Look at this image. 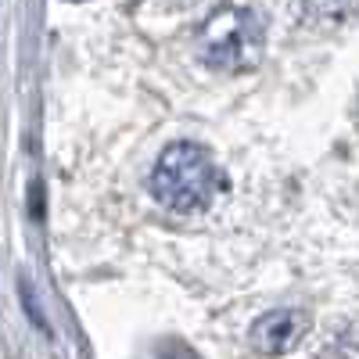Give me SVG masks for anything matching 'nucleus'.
Wrapping results in <instances>:
<instances>
[{
  "label": "nucleus",
  "mask_w": 359,
  "mask_h": 359,
  "mask_svg": "<svg viewBox=\"0 0 359 359\" xmlns=\"http://www.w3.org/2000/svg\"><path fill=\"white\" fill-rule=\"evenodd\" d=\"M147 191L169 212H180V216L198 212V208L212 205L219 191V169L201 144L176 140L162 147V155L155 158L151 176H147Z\"/></svg>",
  "instance_id": "obj_1"
},
{
  "label": "nucleus",
  "mask_w": 359,
  "mask_h": 359,
  "mask_svg": "<svg viewBox=\"0 0 359 359\" xmlns=\"http://www.w3.org/2000/svg\"><path fill=\"white\" fill-rule=\"evenodd\" d=\"M198 57L208 69L245 72L262 57V22L252 8H219L198 33Z\"/></svg>",
  "instance_id": "obj_2"
},
{
  "label": "nucleus",
  "mask_w": 359,
  "mask_h": 359,
  "mask_svg": "<svg viewBox=\"0 0 359 359\" xmlns=\"http://www.w3.org/2000/svg\"><path fill=\"white\" fill-rule=\"evenodd\" d=\"M22 306H25V313H29V320H33V327L36 331H43V334H50V327H47V316L36 309V294H33V284H29V277H22Z\"/></svg>",
  "instance_id": "obj_4"
},
{
  "label": "nucleus",
  "mask_w": 359,
  "mask_h": 359,
  "mask_svg": "<svg viewBox=\"0 0 359 359\" xmlns=\"http://www.w3.org/2000/svg\"><path fill=\"white\" fill-rule=\"evenodd\" d=\"M69 4H83V0H69Z\"/></svg>",
  "instance_id": "obj_5"
},
{
  "label": "nucleus",
  "mask_w": 359,
  "mask_h": 359,
  "mask_svg": "<svg viewBox=\"0 0 359 359\" xmlns=\"http://www.w3.org/2000/svg\"><path fill=\"white\" fill-rule=\"evenodd\" d=\"M306 334V316L298 309H269L252 323V345L262 355H280Z\"/></svg>",
  "instance_id": "obj_3"
}]
</instances>
